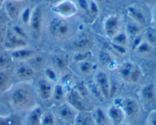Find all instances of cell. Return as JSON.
Here are the masks:
<instances>
[{"mask_svg": "<svg viewBox=\"0 0 156 125\" xmlns=\"http://www.w3.org/2000/svg\"><path fill=\"white\" fill-rule=\"evenodd\" d=\"M114 103L121 106L126 119L136 121L141 115V106L137 100L132 97H120L114 100Z\"/></svg>", "mask_w": 156, "mask_h": 125, "instance_id": "3957f363", "label": "cell"}, {"mask_svg": "<svg viewBox=\"0 0 156 125\" xmlns=\"http://www.w3.org/2000/svg\"><path fill=\"white\" fill-rule=\"evenodd\" d=\"M74 46L77 52L90 51L92 47V42L88 38H82L75 42Z\"/></svg>", "mask_w": 156, "mask_h": 125, "instance_id": "f546056e", "label": "cell"}, {"mask_svg": "<svg viewBox=\"0 0 156 125\" xmlns=\"http://www.w3.org/2000/svg\"><path fill=\"white\" fill-rule=\"evenodd\" d=\"M143 1L146 3H151L155 1V0H143Z\"/></svg>", "mask_w": 156, "mask_h": 125, "instance_id": "f6af8a7d", "label": "cell"}, {"mask_svg": "<svg viewBox=\"0 0 156 125\" xmlns=\"http://www.w3.org/2000/svg\"><path fill=\"white\" fill-rule=\"evenodd\" d=\"M53 86H54V83L50 82L44 77L40 78L37 82L36 86L34 87L38 99L44 103H47L52 100Z\"/></svg>", "mask_w": 156, "mask_h": 125, "instance_id": "30bf717a", "label": "cell"}, {"mask_svg": "<svg viewBox=\"0 0 156 125\" xmlns=\"http://www.w3.org/2000/svg\"><path fill=\"white\" fill-rule=\"evenodd\" d=\"M99 12H100V8H99L97 2L94 1V0H89V8H88V12L87 14L89 18L94 20L97 19L99 15Z\"/></svg>", "mask_w": 156, "mask_h": 125, "instance_id": "836d02e7", "label": "cell"}, {"mask_svg": "<svg viewBox=\"0 0 156 125\" xmlns=\"http://www.w3.org/2000/svg\"><path fill=\"white\" fill-rule=\"evenodd\" d=\"M126 14L130 18L132 21L143 27L146 24V17L144 12L136 5H131L126 8Z\"/></svg>", "mask_w": 156, "mask_h": 125, "instance_id": "e0dca14e", "label": "cell"}, {"mask_svg": "<svg viewBox=\"0 0 156 125\" xmlns=\"http://www.w3.org/2000/svg\"><path fill=\"white\" fill-rule=\"evenodd\" d=\"M155 78H156V76H155Z\"/></svg>", "mask_w": 156, "mask_h": 125, "instance_id": "c3c4849f", "label": "cell"}, {"mask_svg": "<svg viewBox=\"0 0 156 125\" xmlns=\"http://www.w3.org/2000/svg\"><path fill=\"white\" fill-rule=\"evenodd\" d=\"M146 41L149 42L153 46L156 44V28H149L148 29L146 33Z\"/></svg>", "mask_w": 156, "mask_h": 125, "instance_id": "74e56055", "label": "cell"}, {"mask_svg": "<svg viewBox=\"0 0 156 125\" xmlns=\"http://www.w3.org/2000/svg\"><path fill=\"white\" fill-rule=\"evenodd\" d=\"M121 18L117 15H110L103 22V31L107 37L111 39L120 31Z\"/></svg>", "mask_w": 156, "mask_h": 125, "instance_id": "8fae6325", "label": "cell"}, {"mask_svg": "<svg viewBox=\"0 0 156 125\" xmlns=\"http://www.w3.org/2000/svg\"><path fill=\"white\" fill-rule=\"evenodd\" d=\"M56 115L53 110H44L42 115V125H56Z\"/></svg>", "mask_w": 156, "mask_h": 125, "instance_id": "f1b7e54d", "label": "cell"}, {"mask_svg": "<svg viewBox=\"0 0 156 125\" xmlns=\"http://www.w3.org/2000/svg\"><path fill=\"white\" fill-rule=\"evenodd\" d=\"M146 125H156V109L149 112L146 118Z\"/></svg>", "mask_w": 156, "mask_h": 125, "instance_id": "b9f144b4", "label": "cell"}, {"mask_svg": "<svg viewBox=\"0 0 156 125\" xmlns=\"http://www.w3.org/2000/svg\"><path fill=\"white\" fill-rule=\"evenodd\" d=\"M12 86V79L10 74L4 70H0V94L8 92Z\"/></svg>", "mask_w": 156, "mask_h": 125, "instance_id": "603a6c76", "label": "cell"}, {"mask_svg": "<svg viewBox=\"0 0 156 125\" xmlns=\"http://www.w3.org/2000/svg\"><path fill=\"white\" fill-rule=\"evenodd\" d=\"M67 90L64 86L62 83H55L53 86V95H52V101L56 103V105L60 104L66 101V96Z\"/></svg>", "mask_w": 156, "mask_h": 125, "instance_id": "d6986e66", "label": "cell"}, {"mask_svg": "<svg viewBox=\"0 0 156 125\" xmlns=\"http://www.w3.org/2000/svg\"><path fill=\"white\" fill-rule=\"evenodd\" d=\"M94 84L100 92L102 98L108 100L111 97V81L108 74L102 70L97 71L94 74Z\"/></svg>", "mask_w": 156, "mask_h": 125, "instance_id": "52a82bcc", "label": "cell"}, {"mask_svg": "<svg viewBox=\"0 0 156 125\" xmlns=\"http://www.w3.org/2000/svg\"><path fill=\"white\" fill-rule=\"evenodd\" d=\"M134 64L135 63L132 62H126L122 64L118 68V72L120 79L125 83H128L129 82V76L132 72Z\"/></svg>", "mask_w": 156, "mask_h": 125, "instance_id": "cb8c5ba5", "label": "cell"}, {"mask_svg": "<svg viewBox=\"0 0 156 125\" xmlns=\"http://www.w3.org/2000/svg\"><path fill=\"white\" fill-rule=\"evenodd\" d=\"M47 2L50 3V4H51L52 5H53L56 4V3L59 2L60 1H62V0H45Z\"/></svg>", "mask_w": 156, "mask_h": 125, "instance_id": "ee69618b", "label": "cell"}, {"mask_svg": "<svg viewBox=\"0 0 156 125\" xmlns=\"http://www.w3.org/2000/svg\"><path fill=\"white\" fill-rule=\"evenodd\" d=\"M91 57V53L90 51H84V52H77L76 54L74 56V59L76 62H82V61L90 60Z\"/></svg>", "mask_w": 156, "mask_h": 125, "instance_id": "8d00e7d4", "label": "cell"}, {"mask_svg": "<svg viewBox=\"0 0 156 125\" xmlns=\"http://www.w3.org/2000/svg\"><path fill=\"white\" fill-rule=\"evenodd\" d=\"M36 76V70L27 62H18L15 69V77L18 83H31Z\"/></svg>", "mask_w": 156, "mask_h": 125, "instance_id": "9c48e42d", "label": "cell"}, {"mask_svg": "<svg viewBox=\"0 0 156 125\" xmlns=\"http://www.w3.org/2000/svg\"><path fill=\"white\" fill-rule=\"evenodd\" d=\"M66 102L73 106L78 112L89 111L87 108L85 98L81 94L76 86H73L67 90Z\"/></svg>", "mask_w": 156, "mask_h": 125, "instance_id": "ba28073f", "label": "cell"}, {"mask_svg": "<svg viewBox=\"0 0 156 125\" xmlns=\"http://www.w3.org/2000/svg\"><path fill=\"white\" fill-rule=\"evenodd\" d=\"M74 125H96L92 112L90 111L79 112Z\"/></svg>", "mask_w": 156, "mask_h": 125, "instance_id": "ffe728a7", "label": "cell"}, {"mask_svg": "<svg viewBox=\"0 0 156 125\" xmlns=\"http://www.w3.org/2000/svg\"><path fill=\"white\" fill-rule=\"evenodd\" d=\"M49 31L55 39H66L71 36L73 29L65 18L59 17L51 20L49 24Z\"/></svg>", "mask_w": 156, "mask_h": 125, "instance_id": "7a4b0ae2", "label": "cell"}, {"mask_svg": "<svg viewBox=\"0 0 156 125\" xmlns=\"http://www.w3.org/2000/svg\"><path fill=\"white\" fill-rule=\"evenodd\" d=\"M69 65V59L63 54H57L53 58V67L57 71H62Z\"/></svg>", "mask_w": 156, "mask_h": 125, "instance_id": "44dd1931", "label": "cell"}, {"mask_svg": "<svg viewBox=\"0 0 156 125\" xmlns=\"http://www.w3.org/2000/svg\"><path fill=\"white\" fill-rule=\"evenodd\" d=\"M143 76V74L141 68L137 64L135 63L134 64L133 68L130 76H129L128 83L129 84H136V83H138L142 80Z\"/></svg>", "mask_w": 156, "mask_h": 125, "instance_id": "83f0119b", "label": "cell"}, {"mask_svg": "<svg viewBox=\"0 0 156 125\" xmlns=\"http://www.w3.org/2000/svg\"><path fill=\"white\" fill-rule=\"evenodd\" d=\"M140 103L145 109L149 112L154 110L156 104V88L154 83H149L143 85L139 93Z\"/></svg>", "mask_w": 156, "mask_h": 125, "instance_id": "5b68a950", "label": "cell"}, {"mask_svg": "<svg viewBox=\"0 0 156 125\" xmlns=\"http://www.w3.org/2000/svg\"><path fill=\"white\" fill-rule=\"evenodd\" d=\"M111 47H112L113 49L119 55H121V56H124L127 53V49L126 46H123L118 45V44L113 43L111 44Z\"/></svg>", "mask_w": 156, "mask_h": 125, "instance_id": "60d3db41", "label": "cell"}, {"mask_svg": "<svg viewBox=\"0 0 156 125\" xmlns=\"http://www.w3.org/2000/svg\"><path fill=\"white\" fill-rule=\"evenodd\" d=\"M9 54L12 57V61L23 62H28L31 58H33L36 55V52L32 49L28 48V46H27L11 51Z\"/></svg>", "mask_w": 156, "mask_h": 125, "instance_id": "2e32d148", "label": "cell"}, {"mask_svg": "<svg viewBox=\"0 0 156 125\" xmlns=\"http://www.w3.org/2000/svg\"><path fill=\"white\" fill-rule=\"evenodd\" d=\"M12 31L14 33H15L16 35L19 36L20 37L23 38L24 39H27V34L26 33V31L24 30V29L20 25H15L12 27Z\"/></svg>", "mask_w": 156, "mask_h": 125, "instance_id": "f35d334b", "label": "cell"}, {"mask_svg": "<svg viewBox=\"0 0 156 125\" xmlns=\"http://www.w3.org/2000/svg\"><path fill=\"white\" fill-rule=\"evenodd\" d=\"M134 51L140 56H148L152 52V46L148 41L143 39L142 42L134 49Z\"/></svg>", "mask_w": 156, "mask_h": 125, "instance_id": "4316f807", "label": "cell"}, {"mask_svg": "<svg viewBox=\"0 0 156 125\" xmlns=\"http://www.w3.org/2000/svg\"><path fill=\"white\" fill-rule=\"evenodd\" d=\"M51 9L58 16L65 19L73 17L79 11L77 5L72 0H62L52 5Z\"/></svg>", "mask_w": 156, "mask_h": 125, "instance_id": "8992f818", "label": "cell"}, {"mask_svg": "<svg viewBox=\"0 0 156 125\" xmlns=\"http://www.w3.org/2000/svg\"><path fill=\"white\" fill-rule=\"evenodd\" d=\"M5 48L9 52L13 50L18 49L24 48L28 46L27 40L23 38L20 37L12 31V30L7 32L5 36V40L4 42Z\"/></svg>", "mask_w": 156, "mask_h": 125, "instance_id": "5bb4252c", "label": "cell"}, {"mask_svg": "<svg viewBox=\"0 0 156 125\" xmlns=\"http://www.w3.org/2000/svg\"><path fill=\"white\" fill-rule=\"evenodd\" d=\"M22 9L18 2V0H8L5 4V13L11 20H16L19 18Z\"/></svg>", "mask_w": 156, "mask_h": 125, "instance_id": "ac0fdd59", "label": "cell"}, {"mask_svg": "<svg viewBox=\"0 0 156 125\" xmlns=\"http://www.w3.org/2000/svg\"><path fill=\"white\" fill-rule=\"evenodd\" d=\"M142 26H140V24H136V23L133 22V21H131L129 22L126 26V35L129 37V39L130 38H135L136 36H139L142 33Z\"/></svg>", "mask_w": 156, "mask_h": 125, "instance_id": "d4e9b609", "label": "cell"}, {"mask_svg": "<svg viewBox=\"0 0 156 125\" xmlns=\"http://www.w3.org/2000/svg\"><path fill=\"white\" fill-rule=\"evenodd\" d=\"M8 93L9 104L15 113H26L38 105V97L31 83H16Z\"/></svg>", "mask_w": 156, "mask_h": 125, "instance_id": "6da1fadb", "label": "cell"}, {"mask_svg": "<svg viewBox=\"0 0 156 125\" xmlns=\"http://www.w3.org/2000/svg\"><path fill=\"white\" fill-rule=\"evenodd\" d=\"M113 43L118 44V45L123 46H126L129 44V37L126 35V32H122L120 30L118 33L115 35L114 37L111 38Z\"/></svg>", "mask_w": 156, "mask_h": 125, "instance_id": "1f68e13d", "label": "cell"}, {"mask_svg": "<svg viewBox=\"0 0 156 125\" xmlns=\"http://www.w3.org/2000/svg\"><path fill=\"white\" fill-rule=\"evenodd\" d=\"M100 60L103 65H106L110 69H114L115 68V60H114L113 58L108 53L105 52H102L100 54Z\"/></svg>", "mask_w": 156, "mask_h": 125, "instance_id": "d6a6232c", "label": "cell"}, {"mask_svg": "<svg viewBox=\"0 0 156 125\" xmlns=\"http://www.w3.org/2000/svg\"><path fill=\"white\" fill-rule=\"evenodd\" d=\"M77 70L82 77H89L94 71V65L90 60L77 62Z\"/></svg>", "mask_w": 156, "mask_h": 125, "instance_id": "7402d4cb", "label": "cell"}, {"mask_svg": "<svg viewBox=\"0 0 156 125\" xmlns=\"http://www.w3.org/2000/svg\"><path fill=\"white\" fill-rule=\"evenodd\" d=\"M107 116L112 125H120L126 121V115L120 105L113 103L106 110Z\"/></svg>", "mask_w": 156, "mask_h": 125, "instance_id": "4fadbf2b", "label": "cell"}, {"mask_svg": "<svg viewBox=\"0 0 156 125\" xmlns=\"http://www.w3.org/2000/svg\"><path fill=\"white\" fill-rule=\"evenodd\" d=\"M78 8L83 12V13L88 14L89 8V0H78Z\"/></svg>", "mask_w": 156, "mask_h": 125, "instance_id": "ab89813d", "label": "cell"}, {"mask_svg": "<svg viewBox=\"0 0 156 125\" xmlns=\"http://www.w3.org/2000/svg\"><path fill=\"white\" fill-rule=\"evenodd\" d=\"M12 62V59L10 54L3 53V54L0 55V68L1 70H4L5 68H8L11 65Z\"/></svg>", "mask_w": 156, "mask_h": 125, "instance_id": "d590c367", "label": "cell"}, {"mask_svg": "<svg viewBox=\"0 0 156 125\" xmlns=\"http://www.w3.org/2000/svg\"><path fill=\"white\" fill-rule=\"evenodd\" d=\"M44 76L46 79H47L48 80H50V82H52L53 83H56L58 82H59L60 80V77H59V74L57 70L55 69L53 66L52 67H46L44 70Z\"/></svg>", "mask_w": 156, "mask_h": 125, "instance_id": "484cf974", "label": "cell"}, {"mask_svg": "<svg viewBox=\"0 0 156 125\" xmlns=\"http://www.w3.org/2000/svg\"><path fill=\"white\" fill-rule=\"evenodd\" d=\"M53 112L56 115V118L67 125H74L76 117L79 113L76 109L66 101L56 105L55 112L53 111Z\"/></svg>", "mask_w": 156, "mask_h": 125, "instance_id": "277c9868", "label": "cell"}, {"mask_svg": "<svg viewBox=\"0 0 156 125\" xmlns=\"http://www.w3.org/2000/svg\"><path fill=\"white\" fill-rule=\"evenodd\" d=\"M44 111V109H43L39 104L34 106L33 109L26 112L21 125H42L41 121Z\"/></svg>", "mask_w": 156, "mask_h": 125, "instance_id": "9a60e30c", "label": "cell"}, {"mask_svg": "<svg viewBox=\"0 0 156 125\" xmlns=\"http://www.w3.org/2000/svg\"><path fill=\"white\" fill-rule=\"evenodd\" d=\"M94 1L97 2H98H98H101V1H102V0H94Z\"/></svg>", "mask_w": 156, "mask_h": 125, "instance_id": "7dc6e473", "label": "cell"}, {"mask_svg": "<svg viewBox=\"0 0 156 125\" xmlns=\"http://www.w3.org/2000/svg\"><path fill=\"white\" fill-rule=\"evenodd\" d=\"M151 22L154 27L156 28V4L152 7L151 11Z\"/></svg>", "mask_w": 156, "mask_h": 125, "instance_id": "7bdbcfd3", "label": "cell"}, {"mask_svg": "<svg viewBox=\"0 0 156 125\" xmlns=\"http://www.w3.org/2000/svg\"><path fill=\"white\" fill-rule=\"evenodd\" d=\"M43 22H44V14L42 8L40 5H36L31 10L30 21L28 26L34 36H40L42 30Z\"/></svg>", "mask_w": 156, "mask_h": 125, "instance_id": "7c38bea8", "label": "cell"}, {"mask_svg": "<svg viewBox=\"0 0 156 125\" xmlns=\"http://www.w3.org/2000/svg\"><path fill=\"white\" fill-rule=\"evenodd\" d=\"M0 125H21V123L15 115H0Z\"/></svg>", "mask_w": 156, "mask_h": 125, "instance_id": "4dcf8cb0", "label": "cell"}, {"mask_svg": "<svg viewBox=\"0 0 156 125\" xmlns=\"http://www.w3.org/2000/svg\"><path fill=\"white\" fill-rule=\"evenodd\" d=\"M120 125H130V124H128V123L123 122V123H122V124H120Z\"/></svg>", "mask_w": 156, "mask_h": 125, "instance_id": "bcb514c9", "label": "cell"}, {"mask_svg": "<svg viewBox=\"0 0 156 125\" xmlns=\"http://www.w3.org/2000/svg\"><path fill=\"white\" fill-rule=\"evenodd\" d=\"M31 10L30 8L26 7L21 10V14H20L19 18L21 19V21L22 24L25 25H28L29 21H30V15H31Z\"/></svg>", "mask_w": 156, "mask_h": 125, "instance_id": "e575fe53", "label": "cell"}]
</instances>
